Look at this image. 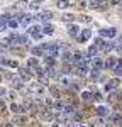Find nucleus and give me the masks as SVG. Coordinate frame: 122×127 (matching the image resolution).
I'll return each mask as SVG.
<instances>
[{
  "instance_id": "1",
  "label": "nucleus",
  "mask_w": 122,
  "mask_h": 127,
  "mask_svg": "<svg viewBox=\"0 0 122 127\" xmlns=\"http://www.w3.org/2000/svg\"><path fill=\"white\" fill-rule=\"evenodd\" d=\"M27 88H29V93L32 97H39L44 93V87H41L39 83H27Z\"/></svg>"
},
{
  "instance_id": "2",
  "label": "nucleus",
  "mask_w": 122,
  "mask_h": 127,
  "mask_svg": "<svg viewBox=\"0 0 122 127\" xmlns=\"http://www.w3.org/2000/svg\"><path fill=\"white\" fill-rule=\"evenodd\" d=\"M100 37L103 39V37H107V39H112V37H115L117 36V29H114V27H103V29H100Z\"/></svg>"
},
{
  "instance_id": "3",
  "label": "nucleus",
  "mask_w": 122,
  "mask_h": 127,
  "mask_svg": "<svg viewBox=\"0 0 122 127\" xmlns=\"http://www.w3.org/2000/svg\"><path fill=\"white\" fill-rule=\"evenodd\" d=\"M27 32H29V34L32 36V37H34V39H41V37H42V32H41V26H30Z\"/></svg>"
},
{
  "instance_id": "4",
  "label": "nucleus",
  "mask_w": 122,
  "mask_h": 127,
  "mask_svg": "<svg viewBox=\"0 0 122 127\" xmlns=\"http://www.w3.org/2000/svg\"><path fill=\"white\" fill-rule=\"evenodd\" d=\"M88 64H87V63H85V61H81V63H78V71H75V73H76V75H78V76H87V75H88Z\"/></svg>"
},
{
  "instance_id": "5",
  "label": "nucleus",
  "mask_w": 122,
  "mask_h": 127,
  "mask_svg": "<svg viewBox=\"0 0 122 127\" xmlns=\"http://www.w3.org/2000/svg\"><path fill=\"white\" fill-rule=\"evenodd\" d=\"M37 19L44 20V22H46V20H51L53 19V12H51V10H41L39 14H37Z\"/></svg>"
},
{
  "instance_id": "6",
  "label": "nucleus",
  "mask_w": 122,
  "mask_h": 127,
  "mask_svg": "<svg viewBox=\"0 0 122 127\" xmlns=\"http://www.w3.org/2000/svg\"><path fill=\"white\" fill-rule=\"evenodd\" d=\"M66 31H68L70 36H78V32H80V26H78V24H68Z\"/></svg>"
},
{
  "instance_id": "7",
  "label": "nucleus",
  "mask_w": 122,
  "mask_h": 127,
  "mask_svg": "<svg viewBox=\"0 0 122 127\" xmlns=\"http://www.w3.org/2000/svg\"><path fill=\"white\" fill-rule=\"evenodd\" d=\"M115 48V42L114 41H103V44H102V51H105V53H109V51H112V49Z\"/></svg>"
},
{
  "instance_id": "8",
  "label": "nucleus",
  "mask_w": 122,
  "mask_h": 127,
  "mask_svg": "<svg viewBox=\"0 0 122 127\" xmlns=\"http://www.w3.org/2000/svg\"><path fill=\"white\" fill-rule=\"evenodd\" d=\"M19 75H20L19 78L22 80L24 83H29V80H30V73L27 71V69H22V68H20V69H19Z\"/></svg>"
},
{
  "instance_id": "9",
  "label": "nucleus",
  "mask_w": 122,
  "mask_h": 127,
  "mask_svg": "<svg viewBox=\"0 0 122 127\" xmlns=\"http://www.w3.org/2000/svg\"><path fill=\"white\" fill-rule=\"evenodd\" d=\"M117 87H119V80H117V78H112V80H109V81H107L105 90H109V92H110V90H115Z\"/></svg>"
},
{
  "instance_id": "10",
  "label": "nucleus",
  "mask_w": 122,
  "mask_h": 127,
  "mask_svg": "<svg viewBox=\"0 0 122 127\" xmlns=\"http://www.w3.org/2000/svg\"><path fill=\"white\" fill-rule=\"evenodd\" d=\"M92 37V31L90 29H83L80 34V42H87V41Z\"/></svg>"
},
{
  "instance_id": "11",
  "label": "nucleus",
  "mask_w": 122,
  "mask_h": 127,
  "mask_svg": "<svg viewBox=\"0 0 122 127\" xmlns=\"http://www.w3.org/2000/svg\"><path fill=\"white\" fill-rule=\"evenodd\" d=\"M56 80L60 81L63 87H70V76H66V75H58Z\"/></svg>"
},
{
  "instance_id": "12",
  "label": "nucleus",
  "mask_w": 122,
  "mask_h": 127,
  "mask_svg": "<svg viewBox=\"0 0 122 127\" xmlns=\"http://www.w3.org/2000/svg\"><path fill=\"white\" fill-rule=\"evenodd\" d=\"M12 83H14V88H17V90L24 88V81H22L19 76H12Z\"/></svg>"
},
{
  "instance_id": "13",
  "label": "nucleus",
  "mask_w": 122,
  "mask_h": 127,
  "mask_svg": "<svg viewBox=\"0 0 122 127\" xmlns=\"http://www.w3.org/2000/svg\"><path fill=\"white\" fill-rule=\"evenodd\" d=\"M27 68H34V69L39 68V61H37V58H29L27 59Z\"/></svg>"
},
{
  "instance_id": "14",
  "label": "nucleus",
  "mask_w": 122,
  "mask_h": 127,
  "mask_svg": "<svg viewBox=\"0 0 122 127\" xmlns=\"http://www.w3.org/2000/svg\"><path fill=\"white\" fill-rule=\"evenodd\" d=\"M97 114L98 115H110V110H109V107H105V105H98L97 107Z\"/></svg>"
},
{
  "instance_id": "15",
  "label": "nucleus",
  "mask_w": 122,
  "mask_h": 127,
  "mask_svg": "<svg viewBox=\"0 0 122 127\" xmlns=\"http://www.w3.org/2000/svg\"><path fill=\"white\" fill-rule=\"evenodd\" d=\"M115 64H117V61H115V58H114V56H110V58L103 63V66H105V68H110V69H114V66H115Z\"/></svg>"
},
{
  "instance_id": "16",
  "label": "nucleus",
  "mask_w": 122,
  "mask_h": 127,
  "mask_svg": "<svg viewBox=\"0 0 122 127\" xmlns=\"http://www.w3.org/2000/svg\"><path fill=\"white\" fill-rule=\"evenodd\" d=\"M41 32L49 36V34H53V32H54V27H53L51 24H46V26H42V27H41Z\"/></svg>"
},
{
  "instance_id": "17",
  "label": "nucleus",
  "mask_w": 122,
  "mask_h": 127,
  "mask_svg": "<svg viewBox=\"0 0 122 127\" xmlns=\"http://www.w3.org/2000/svg\"><path fill=\"white\" fill-rule=\"evenodd\" d=\"M41 117H42V120H53V119H54V115H53L49 110L46 108V110H42V112H41Z\"/></svg>"
},
{
  "instance_id": "18",
  "label": "nucleus",
  "mask_w": 122,
  "mask_h": 127,
  "mask_svg": "<svg viewBox=\"0 0 122 127\" xmlns=\"http://www.w3.org/2000/svg\"><path fill=\"white\" fill-rule=\"evenodd\" d=\"M122 120V117L119 115V114H112V115H109V122L110 124H119Z\"/></svg>"
},
{
  "instance_id": "19",
  "label": "nucleus",
  "mask_w": 122,
  "mask_h": 127,
  "mask_svg": "<svg viewBox=\"0 0 122 127\" xmlns=\"http://www.w3.org/2000/svg\"><path fill=\"white\" fill-rule=\"evenodd\" d=\"M103 68V63H102V59H98V58H93V69H102Z\"/></svg>"
},
{
  "instance_id": "20",
  "label": "nucleus",
  "mask_w": 122,
  "mask_h": 127,
  "mask_svg": "<svg viewBox=\"0 0 122 127\" xmlns=\"http://www.w3.org/2000/svg\"><path fill=\"white\" fill-rule=\"evenodd\" d=\"M7 27L17 29V27H19V20H17V19H9V20H7Z\"/></svg>"
},
{
  "instance_id": "21",
  "label": "nucleus",
  "mask_w": 122,
  "mask_h": 127,
  "mask_svg": "<svg viewBox=\"0 0 122 127\" xmlns=\"http://www.w3.org/2000/svg\"><path fill=\"white\" fill-rule=\"evenodd\" d=\"M81 100H83V102H90L92 100V92H88V90L81 92Z\"/></svg>"
},
{
  "instance_id": "22",
  "label": "nucleus",
  "mask_w": 122,
  "mask_h": 127,
  "mask_svg": "<svg viewBox=\"0 0 122 127\" xmlns=\"http://www.w3.org/2000/svg\"><path fill=\"white\" fill-rule=\"evenodd\" d=\"M61 19L64 20V22H68V24H73L75 15H73V14H63V17H61Z\"/></svg>"
},
{
  "instance_id": "23",
  "label": "nucleus",
  "mask_w": 122,
  "mask_h": 127,
  "mask_svg": "<svg viewBox=\"0 0 122 127\" xmlns=\"http://www.w3.org/2000/svg\"><path fill=\"white\" fill-rule=\"evenodd\" d=\"M27 9L29 10H39L41 9V2H30V3H27Z\"/></svg>"
},
{
  "instance_id": "24",
  "label": "nucleus",
  "mask_w": 122,
  "mask_h": 127,
  "mask_svg": "<svg viewBox=\"0 0 122 127\" xmlns=\"http://www.w3.org/2000/svg\"><path fill=\"white\" fill-rule=\"evenodd\" d=\"M9 19H10L9 15H5L3 19H0V32H2V31H5V29H7V20H9Z\"/></svg>"
},
{
  "instance_id": "25",
  "label": "nucleus",
  "mask_w": 122,
  "mask_h": 127,
  "mask_svg": "<svg viewBox=\"0 0 122 127\" xmlns=\"http://www.w3.org/2000/svg\"><path fill=\"white\" fill-rule=\"evenodd\" d=\"M92 9H105V3L103 2H90Z\"/></svg>"
},
{
  "instance_id": "26",
  "label": "nucleus",
  "mask_w": 122,
  "mask_h": 127,
  "mask_svg": "<svg viewBox=\"0 0 122 127\" xmlns=\"http://www.w3.org/2000/svg\"><path fill=\"white\" fill-rule=\"evenodd\" d=\"M103 126V122H102V119H93L90 122V127H102Z\"/></svg>"
},
{
  "instance_id": "27",
  "label": "nucleus",
  "mask_w": 122,
  "mask_h": 127,
  "mask_svg": "<svg viewBox=\"0 0 122 127\" xmlns=\"http://www.w3.org/2000/svg\"><path fill=\"white\" fill-rule=\"evenodd\" d=\"M30 54L32 56H42V48H32L30 49Z\"/></svg>"
},
{
  "instance_id": "28",
  "label": "nucleus",
  "mask_w": 122,
  "mask_h": 127,
  "mask_svg": "<svg viewBox=\"0 0 122 127\" xmlns=\"http://www.w3.org/2000/svg\"><path fill=\"white\" fill-rule=\"evenodd\" d=\"M97 51H98V49H97V46H95V44L88 48V54H90V58H95V56H97Z\"/></svg>"
},
{
  "instance_id": "29",
  "label": "nucleus",
  "mask_w": 122,
  "mask_h": 127,
  "mask_svg": "<svg viewBox=\"0 0 122 127\" xmlns=\"http://www.w3.org/2000/svg\"><path fill=\"white\" fill-rule=\"evenodd\" d=\"M73 59H75L76 63H81V61H83V53H80V51H76V53L73 54Z\"/></svg>"
},
{
  "instance_id": "30",
  "label": "nucleus",
  "mask_w": 122,
  "mask_h": 127,
  "mask_svg": "<svg viewBox=\"0 0 122 127\" xmlns=\"http://www.w3.org/2000/svg\"><path fill=\"white\" fill-rule=\"evenodd\" d=\"M56 7H58V9H66V7H70V2L61 0V2H58V3H56Z\"/></svg>"
},
{
  "instance_id": "31",
  "label": "nucleus",
  "mask_w": 122,
  "mask_h": 127,
  "mask_svg": "<svg viewBox=\"0 0 122 127\" xmlns=\"http://www.w3.org/2000/svg\"><path fill=\"white\" fill-rule=\"evenodd\" d=\"M10 110H12V112L17 115V114L20 112V105H17V103H12V105H10Z\"/></svg>"
},
{
  "instance_id": "32",
  "label": "nucleus",
  "mask_w": 122,
  "mask_h": 127,
  "mask_svg": "<svg viewBox=\"0 0 122 127\" xmlns=\"http://www.w3.org/2000/svg\"><path fill=\"white\" fill-rule=\"evenodd\" d=\"M114 73L119 75V76H122V64H115V66H114Z\"/></svg>"
},
{
  "instance_id": "33",
  "label": "nucleus",
  "mask_w": 122,
  "mask_h": 127,
  "mask_svg": "<svg viewBox=\"0 0 122 127\" xmlns=\"http://www.w3.org/2000/svg\"><path fill=\"white\" fill-rule=\"evenodd\" d=\"M42 105H44V107H53V105H54V100L48 97L46 100H44V103H42Z\"/></svg>"
},
{
  "instance_id": "34",
  "label": "nucleus",
  "mask_w": 122,
  "mask_h": 127,
  "mask_svg": "<svg viewBox=\"0 0 122 127\" xmlns=\"http://www.w3.org/2000/svg\"><path fill=\"white\" fill-rule=\"evenodd\" d=\"M44 61H46V64H48V68H53V64H54V61H56V59H54V58H46Z\"/></svg>"
},
{
  "instance_id": "35",
  "label": "nucleus",
  "mask_w": 122,
  "mask_h": 127,
  "mask_svg": "<svg viewBox=\"0 0 122 127\" xmlns=\"http://www.w3.org/2000/svg\"><path fill=\"white\" fill-rule=\"evenodd\" d=\"M14 122H17V124H24V122H26V117H20V115H15V117H14Z\"/></svg>"
},
{
  "instance_id": "36",
  "label": "nucleus",
  "mask_w": 122,
  "mask_h": 127,
  "mask_svg": "<svg viewBox=\"0 0 122 127\" xmlns=\"http://www.w3.org/2000/svg\"><path fill=\"white\" fill-rule=\"evenodd\" d=\"M73 115H75V120H76V124H78L81 119H83V114H81V112H75Z\"/></svg>"
},
{
  "instance_id": "37",
  "label": "nucleus",
  "mask_w": 122,
  "mask_h": 127,
  "mask_svg": "<svg viewBox=\"0 0 122 127\" xmlns=\"http://www.w3.org/2000/svg\"><path fill=\"white\" fill-rule=\"evenodd\" d=\"M7 64H9L10 68H19V63H17V61H14V59H10V61H7Z\"/></svg>"
},
{
  "instance_id": "38",
  "label": "nucleus",
  "mask_w": 122,
  "mask_h": 127,
  "mask_svg": "<svg viewBox=\"0 0 122 127\" xmlns=\"http://www.w3.org/2000/svg\"><path fill=\"white\" fill-rule=\"evenodd\" d=\"M92 98H93V100H97V102H100V100H102V95L98 93V92H95V93H92Z\"/></svg>"
},
{
  "instance_id": "39",
  "label": "nucleus",
  "mask_w": 122,
  "mask_h": 127,
  "mask_svg": "<svg viewBox=\"0 0 122 127\" xmlns=\"http://www.w3.org/2000/svg\"><path fill=\"white\" fill-rule=\"evenodd\" d=\"M90 76H92V78H98V71H97V69H92Z\"/></svg>"
},
{
  "instance_id": "40",
  "label": "nucleus",
  "mask_w": 122,
  "mask_h": 127,
  "mask_svg": "<svg viewBox=\"0 0 122 127\" xmlns=\"http://www.w3.org/2000/svg\"><path fill=\"white\" fill-rule=\"evenodd\" d=\"M3 95H7V88H5V87H0V97H3Z\"/></svg>"
},
{
  "instance_id": "41",
  "label": "nucleus",
  "mask_w": 122,
  "mask_h": 127,
  "mask_svg": "<svg viewBox=\"0 0 122 127\" xmlns=\"http://www.w3.org/2000/svg\"><path fill=\"white\" fill-rule=\"evenodd\" d=\"M7 93H9V97H10V98H15V97H17V93H15L14 90H10V92H7Z\"/></svg>"
},
{
  "instance_id": "42",
  "label": "nucleus",
  "mask_w": 122,
  "mask_h": 127,
  "mask_svg": "<svg viewBox=\"0 0 122 127\" xmlns=\"http://www.w3.org/2000/svg\"><path fill=\"white\" fill-rule=\"evenodd\" d=\"M51 93H53V95H54V97H60V92H58V90H56V88H51Z\"/></svg>"
},
{
  "instance_id": "43",
  "label": "nucleus",
  "mask_w": 122,
  "mask_h": 127,
  "mask_svg": "<svg viewBox=\"0 0 122 127\" xmlns=\"http://www.w3.org/2000/svg\"><path fill=\"white\" fill-rule=\"evenodd\" d=\"M3 110H5V103L0 100V112H3Z\"/></svg>"
},
{
  "instance_id": "44",
  "label": "nucleus",
  "mask_w": 122,
  "mask_h": 127,
  "mask_svg": "<svg viewBox=\"0 0 122 127\" xmlns=\"http://www.w3.org/2000/svg\"><path fill=\"white\" fill-rule=\"evenodd\" d=\"M0 63H2V64H7V58H3V56H0Z\"/></svg>"
},
{
  "instance_id": "45",
  "label": "nucleus",
  "mask_w": 122,
  "mask_h": 127,
  "mask_svg": "<svg viewBox=\"0 0 122 127\" xmlns=\"http://www.w3.org/2000/svg\"><path fill=\"white\" fill-rule=\"evenodd\" d=\"M75 127H85V126H81V124H76V122H75Z\"/></svg>"
},
{
  "instance_id": "46",
  "label": "nucleus",
  "mask_w": 122,
  "mask_h": 127,
  "mask_svg": "<svg viewBox=\"0 0 122 127\" xmlns=\"http://www.w3.org/2000/svg\"><path fill=\"white\" fill-rule=\"evenodd\" d=\"M3 127H14V124H5Z\"/></svg>"
},
{
  "instance_id": "47",
  "label": "nucleus",
  "mask_w": 122,
  "mask_h": 127,
  "mask_svg": "<svg viewBox=\"0 0 122 127\" xmlns=\"http://www.w3.org/2000/svg\"><path fill=\"white\" fill-rule=\"evenodd\" d=\"M119 98H121V100H122V92H121V93H119Z\"/></svg>"
},
{
  "instance_id": "48",
  "label": "nucleus",
  "mask_w": 122,
  "mask_h": 127,
  "mask_svg": "<svg viewBox=\"0 0 122 127\" xmlns=\"http://www.w3.org/2000/svg\"><path fill=\"white\" fill-rule=\"evenodd\" d=\"M53 127H60V126H58V124H54V126H53Z\"/></svg>"
},
{
  "instance_id": "49",
  "label": "nucleus",
  "mask_w": 122,
  "mask_h": 127,
  "mask_svg": "<svg viewBox=\"0 0 122 127\" xmlns=\"http://www.w3.org/2000/svg\"><path fill=\"white\" fill-rule=\"evenodd\" d=\"M0 81H2V73H0Z\"/></svg>"
},
{
  "instance_id": "50",
  "label": "nucleus",
  "mask_w": 122,
  "mask_h": 127,
  "mask_svg": "<svg viewBox=\"0 0 122 127\" xmlns=\"http://www.w3.org/2000/svg\"><path fill=\"white\" fill-rule=\"evenodd\" d=\"M0 127H2V126H0Z\"/></svg>"
}]
</instances>
